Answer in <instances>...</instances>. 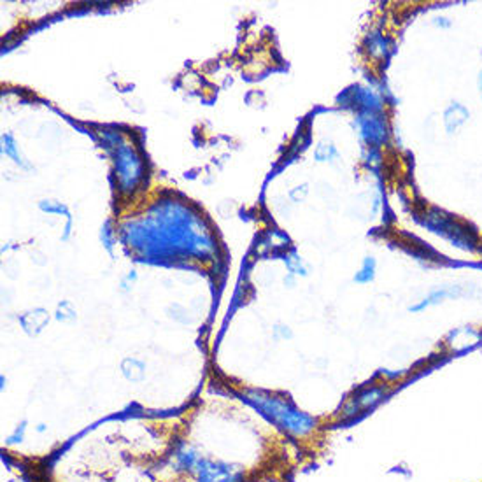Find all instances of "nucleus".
<instances>
[{
  "label": "nucleus",
  "instance_id": "obj_1",
  "mask_svg": "<svg viewBox=\"0 0 482 482\" xmlns=\"http://www.w3.org/2000/svg\"><path fill=\"white\" fill-rule=\"evenodd\" d=\"M249 400L272 424L295 439H307L318 430V420L309 412L297 407L288 396L253 391L249 393Z\"/></svg>",
  "mask_w": 482,
  "mask_h": 482
},
{
  "label": "nucleus",
  "instance_id": "obj_2",
  "mask_svg": "<svg viewBox=\"0 0 482 482\" xmlns=\"http://www.w3.org/2000/svg\"><path fill=\"white\" fill-rule=\"evenodd\" d=\"M190 474H193L196 482H244L246 479L242 468L204 456L196 459L195 467Z\"/></svg>",
  "mask_w": 482,
  "mask_h": 482
},
{
  "label": "nucleus",
  "instance_id": "obj_3",
  "mask_svg": "<svg viewBox=\"0 0 482 482\" xmlns=\"http://www.w3.org/2000/svg\"><path fill=\"white\" fill-rule=\"evenodd\" d=\"M388 395H389V388L386 385L367 386V388L354 393L351 398H347V402L342 405L341 412H338V420L341 421L353 420V417H356V415L372 411V409L377 407V405L385 400Z\"/></svg>",
  "mask_w": 482,
  "mask_h": 482
},
{
  "label": "nucleus",
  "instance_id": "obj_4",
  "mask_svg": "<svg viewBox=\"0 0 482 482\" xmlns=\"http://www.w3.org/2000/svg\"><path fill=\"white\" fill-rule=\"evenodd\" d=\"M467 295V290L461 284H442V286H437L430 291V293L424 295L421 300H417L415 303H412L409 307V312L412 314H421L424 310L431 309V307H437L440 303H444L446 300H458V298L465 297Z\"/></svg>",
  "mask_w": 482,
  "mask_h": 482
},
{
  "label": "nucleus",
  "instance_id": "obj_5",
  "mask_svg": "<svg viewBox=\"0 0 482 482\" xmlns=\"http://www.w3.org/2000/svg\"><path fill=\"white\" fill-rule=\"evenodd\" d=\"M446 347L455 354L467 353L482 342V332L474 326H459L451 330L446 337Z\"/></svg>",
  "mask_w": 482,
  "mask_h": 482
},
{
  "label": "nucleus",
  "instance_id": "obj_6",
  "mask_svg": "<svg viewBox=\"0 0 482 482\" xmlns=\"http://www.w3.org/2000/svg\"><path fill=\"white\" fill-rule=\"evenodd\" d=\"M470 119V111L461 102H451L444 109L442 123L447 135H456Z\"/></svg>",
  "mask_w": 482,
  "mask_h": 482
},
{
  "label": "nucleus",
  "instance_id": "obj_7",
  "mask_svg": "<svg viewBox=\"0 0 482 482\" xmlns=\"http://www.w3.org/2000/svg\"><path fill=\"white\" fill-rule=\"evenodd\" d=\"M361 135H363L370 144H382L388 137V126H386L385 119L380 118H367L365 126L361 128Z\"/></svg>",
  "mask_w": 482,
  "mask_h": 482
},
{
  "label": "nucleus",
  "instance_id": "obj_8",
  "mask_svg": "<svg viewBox=\"0 0 482 482\" xmlns=\"http://www.w3.org/2000/svg\"><path fill=\"white\" fill-rule=\"evenodd\" d=\"M198 458H200V455H198L193 447L185 446V444L176 451V465L179 470L192 472V468L195 467V463Z\"/></svg>",
  "mask_w": 482,
  "mask_h": 482
},
{
  "label": "nucleus",
  "instance_id": "obj_9",
  "mask_svg": "<svg viewBox=\"0 0 482 482\" xmlns=\"http://www.w3.org/2000/svg\"><path fill=\"white\" fill-rule=\"evenodd\" d=\"M122 372L132 382H141L146 376V365L135 358H126L122 363Z\"/></svg>",
  "mask_w": 482,
  "mask_h": 482
},
{
  "label": "nucleus",
  "instance_id": "obj_10",
  "mask_svg": "<svg viewBox=\"0 0 482 482\" xmlns=\"http://www.w3.org/2000/svg\"><path fill=\"white\" fill-rule=\"evenodd\" d=\"M376 271H377V262L372 258V256H367L361 263L360 271L354 274V282L356 284H369L376 279Z\"/></svg>",
  "mask_w": 482,
  "mask_h": 482
},
{
  "label": "nucleus",
  "instance_id": "obj_11",
  "mask_svg": "<svg viewBox=\"0 0 482 482\" xmlns=\"http://www.w3.org/2000/svg\"><path fill=\"white\" fill-rule=\"evenodd\" d=\"M314 157H316V160L318 161H332V158L337 157V149H335V146L321 142V144L316 148V153H314Z\"/></svg>",
  "mask_w": 482,
  "mask_h": 482
},
{
  "label": "nucleus",
  "instance_id": "obj_12",
  "mask_svg": "<svg viewBox=\"0 0 482 482\" xmlns=\"http://www.w3.org/2000/svg\"><path fill=\"white\" fill-rule=\"evenodd\" d=\"M25 431H27V423H21L20 426L16 428L14 433L12 435H9L8 442L9 444H18V442H23L25 439Z\"/></svg>",
  "mask_w": 482,
  "mask_h": 482
},
{
  "label": "nucleus",
  "instance_id": "obj_13",
  "mask_svg": "<svg viewBox=\"0 0 482 482\" xmlns=\"http://www.w3.org/2000/svg\"><path fill=\"white\" fill-rule=\"evenodd\" d=\"M275 335L281 338H291L293 337V334H291V330L288 328V326H277L275 328Z\"/></svg>",
  "mask_w": 482,
  "mask_h": 482
},
{
  "label": "nucleus",
  "instance_id": "obj_14",
  "mask_svg": "<svg viewBox=\"0 0 482 482\" xmlns=\"http://www.w3.org/2000/svg\"><path fill=\"white\" fill-rule=\"evenodd\" d=\"M444 20H447V18H442V16H439V18H435V20H433V23H435L437 27H442V28L451 27V21H444Z\"/></svg>",
  "mask_w": 482,
  "mask_h": 482
},
{
  "label": "nucleus",
  "instance_id": "obj_15",
  "mask_svg": "<svg viewBox=\"0 0 482 482\" xmlns=\"http://www.w3.org/2000/svg\"><path fill=\"white\" fill-rule=\"evenodd\" d=\"M477 88H479V95H481V98H482V72L479 74V78H477Z\"/></svg>",
  "mask_w": 482,
  "mask_h": 482
},
{
  "label": "nucleus",
  "instance_id": "obj_16",
  "mask_svg": "<svg viewBox=\"0 0 482 482\" xmlns=\"http://www.w3.org/2000/svg\"><path fill=\"white\" fill-rule=\"evenodd\" d=\"M37 431H39V433H43V431H44V424H39V428H37Z\"/></svg>",
  "mask_w": 482,
  "mask_h": 482
}]
</instances>
